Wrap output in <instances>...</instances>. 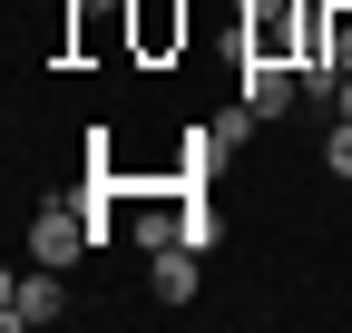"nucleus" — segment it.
Here are the masks:
<instances>
[{"label":"nucleus","instance_id":"nucleus-5","mask_svg":"<svg viewBox=\"0 0 352 333\" xmlns=\"http://www.w3.org/2000/svg\"><path fill=\"white\" fill-rule=\"evenodd\" d=\"M196 294V245H157V304H186Z\"/></svg>","mask_w":352,"mask_h":333},{"label":"nucleus","instance_id":"nucleus-1","mask_svg":"<svg viewBox=\"0 0 352 333\" xmlns=\"http://www.w3.org/2000/svg\"><path fill=\"white\" fill-rule=\"evenodd\" d=\"M59 314H69L59 265H30V275H10V284H0V323H10V333H39V323H59Z\"/></svg>","mask_w":352,"mask_h":333},{"label":"nucleus","instance_id":"nucleus-2","mask_svg":"<svg viewBox=\"0 0 352 333\" xmlns=\"http://www.w3.org/2000/svg\"><path fill=\"white\" fill-rule=\"evenodd\" d=\"M88 235H98L88 206H39V216H30V265H78Z\"/></svg>","mask_w":352,"mask_h":333},{"label":"nucleus","instance_id":"nucleus-7","mask_svg":"<svg viewBox=\"0 0 352 333\" xmlns=\"http://www.w3.org/2000/svg\"><path fill=\"white\" fill-rule=\"evenodd\" d=\"M333 118H352V69H342V89H333Z\"/></svg>","mask_w":352,"mask_h":333},{"label":"nucleus","instance_id":"nucleus-4","mask_svg":"<svg viewBox=\"0 0 352 333\" xmlns=\"http://www.w3.org/2000/svg\"><path fill=\"white\" fill-rule=\"evenodd\" d=\"M176 39H186V0H138V50L166 59Z\"/></svg>","mask_w":352,"mask_h":333},{"label":"nucleus","instance_id":"nucleus-6","mask_svg":"<svg viewBox=\"0 0 352 333\" xmlns=\"http://www.w3.org/2000/svg\"><path fill=\"white\" fill-rule=\"evenodd\" d=\"M323 166H333V177H352V118H333V138H323Z\"/></svg>","mask_w":352,"mask_h":333},{"label":"nucleus","instance_id":"nucleus-3","mask_svg":"<svg viewBox=\"0 0 352 333\" xmlns=\"http://www.w3.org/2000/svg\"><path fill=\"white\" fill-rule=\"evenodd\" d=\"M294 98H303V69H294V59H264V50H245V108H254V118H284Z\"/></svg>","mask_w":352,"mask_h":333}]
</instances>
